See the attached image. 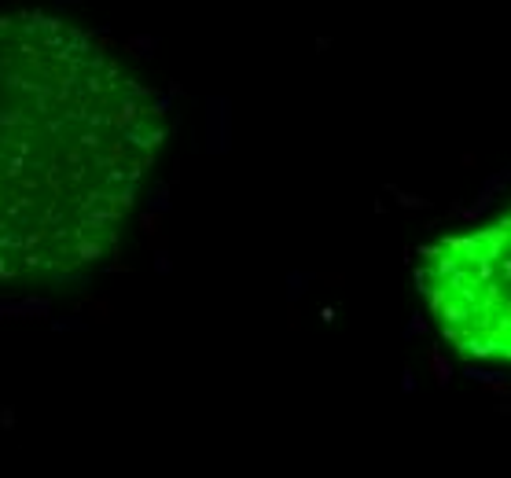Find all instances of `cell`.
Returning a JSON list of instances; mask_svg holds the SVG:
<instances>
[{
	"mask_svg": "<svg viewBox=\"0 0 511 478\" xmlns=\"http://www.w3.org/2000/svg\"><path fill=\"white\" fill-rule=\"evenodd\" d=\"M420 283L460 353L511 364V210L430 246Z\"/></svg>",
	"mask_w": 511,
	"mask_h": 478,
	"instance_id": "cell-1",
	"label": "cell"
},
{
	"mask_svg": "<svg viewBox=\"0 0 511 478\" xmlns=\"http://www.w3.org/2000/svg\"><path fill=\"white\" fill-rule=\"evenodd\" d=\"M52 328H55V331H77V328H85V320H81V316H70V320H52Z\"/></svg>",
	"mask_w": 511,
	"mask_h": 478,
	"instance_id": "cell-2",
	"label": "cell"
},
{
	"mask_svg": "<svg viewBox=\"0 0 511 478\" xmlns=\"http://www.w3.org/2000/svg\"><path fill=\"white\" fill-rule=\"evenodd\" d=\"M147 206H151V210H162V206H166V192H162V188H154V192L147 195Z\"/></svg>",
	"mask_w": 511,
	"mask_h": 478,
	"instance_id": "cell-3",
	"label": "cell"
},
{
	"mask_svg": "<svg viewBox=\"0 0 511 478\" xmlns=\"http://www.w3.org/2000/svg\"><path fill=\"white\" fill-rule=\"evenodd\" d=\"M55 4H59V8H63V4H74V0H55Z\"/></svg>",
	"mask_w": 511,
	"mask_h": 478,
	"instance_id": "cell-4",
	"label": "cell"
}]
</instances>
